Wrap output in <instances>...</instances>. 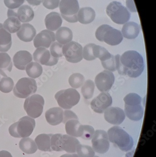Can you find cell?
Listing matches in <instances>:
<instances>
[{"label":"cell","instance_id":"6da1fadb","mask_svg":"<svg viewBox=\"0 0 156 157\" xmlns=\"http://www.w3.org/2000/svg\"><path fill=\"white\" fill-rule=\"evenodd\" d=\"M116 70L119 74L135 78L141 75L144 69L143 56L135 51H128L122 55L115 56Z\"/></svg>","mask_w":156,"mask_h":157},{"label":"cell","instance_id":"7a4b0ae2","mask_svg":"<svg viewBox=\"0 0 156 157\" xmlns=\"http://www.w3.org/2000/svg\"><path fill=\"white\" fill-rule=\"evenodd\" d=\"M126 116L133 121H139L142 119L144 110L142 106V99L135 93H130L124 98Z\"/></svg>","mask_w":156,"mask_h":157},{"label":"cell","instance_id":"3957f363","mask_svg":"<svg viewBox=\"0 0 156 157\" xmlns=\"http://www.w3.org/2000/svg\"><path fill=\"white\" fill-rule=\"evenodd\" d=\"M107 134L109 141L116 144L122 151H129L134 146L133 138L120 127H112L108 130Z\"/></svg>","mask_w":156,"mask_h":157},{"label":"cell","instance_id":"277c9868","mask_svg":"<svg viewBox=\"0 0 156 157\" xmlns=\"http://www.w3.org/2000/svg\"><path fill=\"white\" fill-rule=\"evenodd\" d=\"M35 127V121L29 116H24L11 125L9 131L15 138H26L31 135Z\"/></svg>","mask_w":156,"mask_h":157},{"label":"cell","instance_id":"5b68a950","mask_svg":"<svg viewBox=\"0 0 156 157\" xmlns=\"http://www.w3.org/2000/svg\"><path fill=\"white\" fill-rule=\"evenodd\" d=\"M95 34L98 40L104 41L111 46L118 45L123 39L121 31L106 24L99 26Z\"/></svg>","mask_w":156,"mask_h":157},{"label":"cell","instance_id":"8992f818","mask_svg":"<svg viewBox=\"0 0 156 157\" xmlns=\"http://www.w3.org/2000/svg\"><path fill=\"white\" fill-rule=\"evenodd\" d=\"M106 11L112 21L117 24H125L131 17L128 10L120 2L117 1L111 2L106 8Z\"/></svg>","mask_w":156,"mask_h":157},{"label":"cell","instance_id":"52a82bcc","mask_svg":"<svg viewBox=\"0 0 156 157\" xmlns=\"http://www.w3.org/2000/svg\"><path fill=\"white\" fill-rule=\"evenodd\" d=\"M55 98L61 108L70 109L79 103L81 97L76 90L70 88L56 93Z\"/></svg>","mask_w":156,"mask_h":157},{"label":"cell","instance_id":"ba28073f","mask_svg":"<svg viewBox=\"0 0 156 157\" xmlns=\"http://www.w3.org/2000/svg\"><path fill=\"white\" fill-rule=\"evenodd\" d=\"M44 100L41 95L34 94L25 99L24 108L28 116L31 118H38L44 111Z\"/></svg>","mask_w":156,"mask_h":157},{"label":"cell","instance_id":"9c48e42d","mask_svg":"<svg viewBox=\"0 0 156 157\" xmlns=\"http://www.w3.org/2000/svg\"><path fill=\"white\" fill-rule=\"evenodd\" d=\"M37 90L36 82L33 78H22L17 82L13 90L14 95L20 98H26Z\"/></svg>","mask_w":156,"mask_h":157},{"label":"cell","instance_id":"30bf717a","mask_svg":"<svg viewBox=\"0 0 156 157\" xmlns=\"http://www.w3.org/2000/svg\"><path fill=\"white\" fill-rule=\"evenodd\" d=\"M59 7L63 19L72 23L77 22V13L80 10L78 0H61Z\"/></svg>","mask_w":156,"mask_h":157},{"label":"cell","instance_id":"8fae6325","mask_svg":"<svg viewBox=\"0 0 156 157\" xmlns=\"http://www.w3.org/2000/svg\"><path fill=\"white\" fill-rule=\"evenodd\" d=\"M83 48L78 42L70 41L63 46V54L69 62L77 63L82 60Z\"/></svg>","mask_w":156,"mask_h":157},{"label":"cell","instance_id":"7c38bea8","mask_svg":"<svg viewBox=\"0 0 156 157\" xmlns=\"http://www.w3.org/2000/svg\"><path fill=\"white\" fill-rule=\"evenodd\" d=\"M92 144L94 151L100 154H105L110 148L108 134L104 130H96L92 138Z\"/></svg>","mask_w":156,"mask_h":157},{"label":"cell","instance_id":"4fadbf2b","mask_svg":"<svg viewBox=\"0 0 156 157\" xmlns=\"http://www.w3.org/2000/svg\"><path fill=\"white\" fill-rule=\"evenodd\" d=\"M115 81V77L111 71L105 70L97 75L95 83L99 90L104 92L111 90Z\"/></svg>","mask_w":156,"mask_h":157},{"label":"cell","instance_id":"5bb4252c","mask_svg":"<svg viewBox=\"0 0 156 157\" xmlns=\"http://www.w3.org/2000/svg\"><path fill=\"white\" fill-rule=\"evenodd\" d=\"M112 103V97L106 92L100 93L94 98L90 103L91 107L94 112L98 113H103Z\"/></svg>","mask_w":156,"mask_h":157},{"label":"cell","instance_id":"9a60e30c","mask_svg":"<svg viewBox=\"0 0 156 157\" xmlns=\"http://www.w3.org/2000/svg\"><path fill=\"white\" fill-rule=\"evenodd\" d=\"M33 59L41 65L46 66H53L59 61V59L52 56L49 51L44 48H39L33 54Z\"/></svg>","mask_w":156,"mask_h":157},{"label":"cell","instance_id":"2e32d148","mask_svg":"<svg viewBox=\"0 0 156 157\" xmlns=\"http://www.w3.org/2000/svg\"><path fill=\"white\" fill-rule=\"evenodd\" d=\"M79 144L80 142L75 137L60 134L58 144V151H64L69 153H75L77 146Z\"/></svg>","mask_w":156,"mask_h":157},{"label":"cell","instance_id":"e0dca14e","mask_svg":"<svg viewBox=\"0 0 156 157\" xmlns=\"http://www.w3.org/2000/svg\"><path fill=\"white\" fill-rule=\"evenodd\" d=\"M55 40V34L53 32L48 30H44L35 36L33 40V44L36 48H48Z\"/></svg>","mask_w":156,"mask_h":157},{"label":"cell","instance_id":"ac0fdd59","mask_svg":"<svg viewBox=\"0 0 156 157\" xmlns=\"http://www.w3.org/2000/svg\"><path fill=\"white\" fill-rule=\"evenodd\" d=\"M104 113L105 120L112 125H120L126 118L124 111L118 107H109Z\"/></svg>","mask_w":156,"mask_h":157},{"label":"cell","instance_id":"d6986e66","mask_svg":"<svg viewBox=\"0 0 156 157\" xmlns=\"http://www.w3.org/2000/svg\"><path fill=\"white\" fill-rule=\"evenodd\" d=\"M8 18L4 21L3 28L10 33L17 32L21 27V22L17 17V13L13 10L9 9L7 13Z\"/></svg>","mask_w":156,"mask_h":157},{"label":"cell","instance_id":"ffe728a7","mask_svg":"<svg viewBox=\"0 0 156 157\" xmlns=\"http://www.w3.org/2000/svg\"><path fill=\"white\" fill-rule=\"evenodd\" d=\"M32 60V56L26 51H19L13 56L14 66L20 70H25L26 66Z\"/></svg>","mask_w":156,"mask_h":157},{"label":"cell","instance_id":"44dd1931","mask_svg":"<svg viewBox=\"0 0 156 157\" xmlns=\"http://www.w3.org/2000/svg\"><path fill=\"white\" fill-rule=\"evenodd\" d=\"M45 116L48 123L52 126H56L63 122V111L60 107H53L48 110Z\"/></svg>","mask_w":156,"mask_h":157},{"label":"cell","instance_id":"7402d4cb","mask_svg":"<svg viewBox=\"0 0 156 157\" xmlns=\"http://www.w3.org/2000/svg\"><path fill=\"white\" fill-rule=\"evenodd\" d=\"M63 20L60 15L58 12H52L48 14L45 19V24L48 30L55 31L62 25Z\"/></svg>","mask_w":156,"mask_h":157},{"label":"cell","instance_id":"603a6c76","mask_svg":"<svg viewBox=\"0 0 156 157\" xmlns=\"http://www.w3.org/2000/svg\"><path fill=\"white\" fill-rule=\"evenodd\" d=\"M36 34V31L32 25L28 23L22 25L17 32L18 38L24 42H30Z\"/></svg>","mask_w":156,"mask_h":157},{"label":"cell","instance_id":"cb8c5ba5","mask_svg":"<svg viewBox=\"0 0 156 157\" xmlns=\"http://www.w3.org/2000/svg\"><path fill=\"white\" fill-rule=\"evenodd\" d=\"M140 31V26L138 24L134 22H129L124 25L121 33L125 38L134 39L138 36Z\"/></svg>","mask_w":156,"mask_h":157},{"label":"cell","instance_id":"d4e9b609","mask_svg":"<svg viewBox=\"0 0 156 157\" xmlns=\"http://www.w3.org/2000/svg\"><path fill=\"white\" fill-rule=\"evenodd\" d=\"M96 12L91 7H84L78 12V20L82 24H89L94 21Z\"/></svg>","mask_w":156,"mask_h":157},{"label":"cell","instance_id":"484cf974","mask_svg":"<svg viewBox=\"0 0 156 157\" xmlns=\"http://www.w3.org/2000/svg\"><path fill=\"white\" fill-rule=\"evenodd\" d=\"M83 126L78 120H70L66 123V130L68 135L74 137H81Z\"/></svg>","mask_w":156,"mask_h":157},{"label":"cell","instance_id":"4316f807","mask_svg":"<svg viewBox=\"0 0 156 157\" xmlns=\"http://www.w3.org/2000/svg\"><path fill=\"white\" fill-rule=\"evenodd\" d=\"M12 45L11 35L0 23V52H6L10 50Z\"/></svg>","mask_w":156,"mask_h":157},{"label":"cell","instance_id":"83f0119b","mask_svg":"<svg viewBox=\"0 0 156 157\" xmlns=\"http://www.w3.org/2000/svg\"><path fill=\"white\" fill-rule=\"evenodd\" d=\"M16 13L17 17L21 22H29L34 18L33 10L30 6L27 5L20 6Z\"/></svg>","mask_w":156,"mask_h":157},{"label":"cell","instance_id":"f1b7e54d","mask_svg":"<svg viewBox=\"0 0 156 157\" xmlns=\"http://www.w3.org/2000/svg\"><path fill=\"white\" fill-rule=\"evenodd\" d=\"M51 136L52 134H42L35 138V143L39 150L49 152L52 151L51 143Z\"/></svg>","mask_w":156,"mask_h":157},{"label":"cell","instance_id":"f546056e","mask_svg":"<svg viewBox=\"0 0 156 157\" xmlns=\"http://www.w3.org/2000/svg\"><path fill=\"white\" fill-rule=\"evenodd\" d=\"M55 37V39L60 44H66L73 40V32L68 27H60L56 31Z\"/></svg>","mask_w":156,"mask_h":157},{"label":"cell","instance_id":"4dcf8cb0","mask_svg":"<svg viewBox=\"0 0 156 157\" xmlns=\"http://www.w3.org/2000/svg\"><path fill=\"white\" fill-rule=\"evenodd\" d=\"M13 64L11 58L5 52L0 53V74L4 77H7V73L12 70Z\"/></svg>","mask_w":156,"mask_h":157},{"label":"cell","instance_id":"1f68e13d","mask_svg":"<svg viewBox=\"0 0 156 157\" xmlns=\"http://www.w3.org/2000/svg\"><path fill=\"white\" fill-rule=\"evenodd\" d=\"M19 146L21 150L27 154H33L37 151V146L35 142L29 137L21 139Z\"/></svg>","mask_w":156,"mask_h":157},{"label":"cell","instance_id":"d6a6232c","mask_svg":"<svg viewBox=\"0 0 156 157\" xmlns=\"http://www.w3.org/2000/svg\"><path fill=\"white\" fill-rule=\"evenodd\" d=\"M25 70L28 76L33 78L39 77L43 72V68L41 65L38 63L32 62L26 66Z\"/></svg>","mask_w":156,"mask_h":157},{"label":"cell","instance_id":"836d02e7","mask_svg":"<svg viewBox=\"0 0 156 157\" xmlns=\"http://www.w3.org/2000/svg\"><path fill=\"white\" fill-rule=\"evenodd\" d=\"M93 54L96 58H98L101 62L110 59L112 55L104 47L94 44L93 46Z\"/></svg>","mask_w":156,"mask_h":157},{"label":"cell","instance_id":"e575fe53","mask_svg":"<svg viewBox=\"0 0 156 157\" xmlns=\"http://www.w3.org/2000/svg\"><path fill=\"white\" fill-rule=\"evenodd\" d=\"M95 84L93 81L88 80L83 84L82 93L86 99H89L93 97L95 90Z\"/></svg>","mask_w":156,"mask_h":157},{"label":"cell","instance_id":"d590c367","mask_svg":"<svg viewBox=\"0 0 156 157\" xmlns=\"http://www.w3.org/2000/svg\"><path fill=\"white\" fill-rule=\"evenodd\" d=\"M76 152L79 157H94L95 156V151L93 148L89 145L78 144Z\"/></svg>","mask_w":156,"mask_h":157},{"label":"cell","instance_id":"8d00e7d4","mask_svg":"<svg viewBox=\"0 0 156 157\" xmlns=\"http://www.w3.org/2000/svg\"><path fill=\"white\" fill-rule=\"evenodd\" d=\"M69 83L72 88L78 89L82 87L85 81V78L80 73H75L70 75L69 78Z\"/></svg>","mask_w":156,"mask_h":157},{"label":"cell","instance_id":"74e56055","mask_svg":"<svg viewBox=\"0 0 156 157\" xmlns=\"http://www.w3.org/2000/svg\"><path fill=\"white\" fill-rule=\"evenodd\" d=\"M14 83L10 77H4L0 81V91L4 93H9L12 90Z\"/></svg>","mask_w":156,"mask_h":157},{"label":"cell","instance_id":"f35d334b","mask_svg":"<svg viewBox=\"0 0 156 157\" xmlns=\"http://www.w3.org/2000/svg\"><path fill=\"white\" fill-rule=\"evenodd\" d=\"M94 44H89L86 45L83 49V58L86 60H94L96 59L93 54V46Z\"/></svg>","mask_w":156,"mask_h":157},{"label":"cell","instance_id":"ab89813d","mask_svg":"<svg viewBox=\"0 0 156 157\" xmlns=\"http://www.w3.org/2000/svg\"><path fill=\"white\" fill-rule=\"evenodd\" d=\"M50 52L52 56L54 58H61L63 56V45L58 42H54L51 44L50 48Z\"/></svg>","mask_w":156,"mask_h":157},{"label":"cell","instance_id":"60d3db41","mask_svg":"<svg viewBox=\"0 0 156 157\" xmlns=\"http://www.w3.org/2000/svg\"><path fill=\"white\" fill-rule=\"evenodd\" d=\"M102 66L104 68L112 72H115L116 70V62L115 56L112 55L110 59L101 62Z\"/></svg>","mask_w":156,"mask_h":157},{"label":"cell","instance_id":"b9f144b4","mask_svg":"<svg viewBox=\"0 0 156 157\" xmlns=\"http://www.w3.org/2000/svg\"><path fill=\"white\" fill-rule=\"evenodd\" d=\"M95 133L94 128L89 125H83V133L82 137L86 140H90L93 137Z\"/></svg>","mask_w":156,"mask_h":157},{"label":"cell","instance_id":"7bdbcfd3","mask_svg":"<svg viewBox=\"0 0 156 157\" xmlns=\"http://www.w3.org/2000/svg\"><path fill=\"white\" fill-rule=\"evenodd\" d=\"M25 0H4L5 6L9 9L19 8L25 2Z\"/></svg>","mask_w":156,"mask_h":157},{"label":"cell","instance_id":"ee69618b","mask_svg":"<svg viewBox=\"0 0 156 157\" xmlns=\"http://www.w3.org/2000/svg\"><path fill=\"white\" fill-rule=\"evenodd\" d=\"M60 0H42L43 5L46 8L54 10L59 7Z\"/></svg>","mask_w":156,"mask_h":157},{"label":"cell","instance_id":"f6af8a7d","mask_svg":"<svg viewBox=\"0 0 156 157\" xmlns=\"http://www.w3.org/2000/svg\"><path fill=\"white\" fill-rule=\"evenodd\" d=\"M70 120H79L75 114L71 111H65L63 112V123L66 124L67 121Z\"/></svg>","mask_w":156,"mask_h":157},{"label":"cell","instance_id":"bcb514c9","mask_svg":"<svg viewBox=\"0 0 156 157\" xmlns=\"http://www.w3.org/2000/svg\"><path fill=\"white\" fill-rule=\"evenodd\" d=\"M126 6L131 12H136V8L133 0H126Z\"/></svg>","mask_w":156,"mask_h":157},{"label":"cell","instance_id":"7dc6e473","mask_svg":"<svg viewBox=\"0 0 156 157\" xmlns=\"http://www.w3.org/2000/svg\"><path fill=\"white\" fill-rule=\"evenodd\" d=\"M29 4L32 6H38L42 2V0H26Z\"/></svg>","mask_w":156,"mask_h":157},{"label":"cell","instance_id":"c3c4849f","mask_svg":"<svg viewBox=\"0 0 156 157\" xmlns=\"http://www.w3.org/2000/svg\"><path fill=\"white\" fill-rule=\"evenodd\" d=\"M0 157H12L10 152L6 151H0Z\"/></svg>","mask_w":156,"mask_h":157},{"label":"cell","instance_id":"681fc988","mask_svg":"<svg viewBox=\"0 0 156 157\" xmlns=\"http://www.w3.org/2000/svg\"><path fill=\"white\" fill-rule=\"evenodd\" d=\"M60 157H79L76 154H66L62 155Z\"/></svg>","mask_w":156,"mask_h":157},{"label":"cell","instance_id":"f907efd6","mask_svg":"<svg viewBox=\"0 0 156 157\" xmlns=\"http://www.w3.org/2000/svg\"><path fill=\"white\" fill-rule=\"evenodd\" d=\"M94 157H98V156H94Z\"/></svg>","mask_w":156,"mask_h":157}]
</instances>
